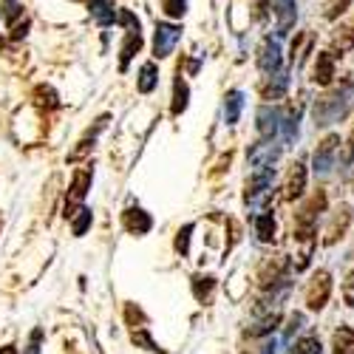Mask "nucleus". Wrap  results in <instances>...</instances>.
<instances>
[{
    "instance_id": "nucleus-1",
    "label": "nucleus",
    "mask_w": 354,
    "mask_h": 354,
    "mask_svg": "<svg viewBox=\"0 0 354 354\" xmlns=\"http://www.w3.org/2000/svg\"><path fill=\"white\" fill-rule=\"evenodd\" d=\"M354 105V85L351 82H343L335 91L323 94L315 100V108H312V116H315V125L317 128H326L332 122H340L343 116L348 113V108Z\"/></svg>"
},
{
    "instance_id": "nucleus-22",
    "label": "nucleus",
    "mask_w": 354,
    "mask_h": 354,
    "mask_svg": "<svg viewBox=\"0 0 354 354\" xmlns=\"http://www.w3.org/2000/svg\"><path fill=\"white\" fill-rule=\"evenodd\" d=\"M213 289H216V278L213 275H196L193 278V295L198 301H207Z\"/></svg>"
},
{
    "instance_id": "nucleus-24",
    "label": "nucleus",
    "mask_w": 354,
    "mask_h": 354,
    "mask_svg": "<svg viewBox=\"0 0 354 354\" xmlns=\"http://www.w3.org/2000/svg\"><path fill=\"white\" fill-rule=\"evenodd\" d=\"M91 221H94V213L88 210V207H80L77 216H74V221H71V232L80 239V235H85V230L91 227Z\"/></svg>"
},
{
    "instance_id": "nucleus-33",
    "label": "nucleus",
    "mask_w": 354,
    "mask_h": 354,
    "mask_svg": "<svg viewBox=\"0 0 354 354\" xmlns=\"http://www.w3.org/2000/svg\"><path fill=\"white\" fill-rule=\"evenodd\" d=\"M40 343H43V329H35V332H32V337H28L26 354H40Z\"/></svg>"
},
{
    "instance_id": "nucleus-16",
    "label": "nucleus",
    "mask_w": 354,
    "mask_h": 354,
    "mask_svg": "<svg viewBox=\"0 0 354 354\" xmlns=\"http://www.w3.org/2000/svg\"><path fill=\"white\" fill-rule=\"evenodd\" d=\"M156 82H159V68H156V63H145V66L139 68L136 88H139L142 94H151L153 88H156Z\"/></svg>"
},
{
    "instance_id": "nucleus-30",
    "label": "nucleus",
    "mask_w": 354,
    "mask_h": 354,
    "mask_svg": "<svg viewBox=\"0 0 354 354\" xmlns=\"http://www.w3.org/2000/svg\"><path fill=\"white\" fill-rule=\"evenodd\" d=\"M301 326H304V315H301V312H295V315L289 317V326H286V335H283V343H286V346L292 343V337H295V332H298Z\"/></svg>"
},
{
    "instance_id": "nucleus-26",
    "label": "nucleus",
    "mask_w": 354,
    "mask_h": 354,
    "mask_svg": "<svg viewBox=\"0 0 354 354\" xmlns=\"http://www.w3.org/2000/svg\"><path fill=\"white\" fill-rule=\"evenodd\" d=\"M162 9L167 17H185L187 15V0H162Z\"/></svg>"
},
{
    "instance_id": "nucleus-7",
    "label": "nucleus",
    "mask_w": 354,
    "mask_h": 354,
    "mask_svg": "<svg viewBox=\"0 0 354 354\" xmlns=\"http://www.w3.org/2000/svg\"><path fill=\"white\" fill-rule=\"evenodd\" d=\"M281 131V111L272 105L258 108V133L261 139H275V133Z\"/></svg>"
},
{
    "instance_id": "nucleus-35",
    "label": "nucleus",
    "mask_w": 354,
    "mask_h": 354,
    "mask_svg": "<svg viewBox=\"0 0 354 354\" xmlns=\"http://www.w3.org/2000/svg\"><path fill=\"white\" fill-rule=\"evenodd\" d=\"M250 354H275V340H267V343H261L255 351H250Z\"/></svg>"
},
{
    "instance_id": "nucleus-4",
    "label": "nucleus",
    "mask_w": 354,
    "mask_h": 354,
    "mask_svg": "<svg viewBox=\"0 0 354 354\" xmlns=\"http://www.w3.org/2000/svg\"><path fill=\"white\" fill-rule=\"evenodd\" d=\"M337 145H340V136H337V133H329L326 139H323V142L317 145V151H315V156H312V167H315V173L326 176V173L335 167Z\"/></svg>"
},
{
    "instance_id": "nucleus-3",
    "label": "nucleus",
    "mask_w": 354,
    "mask_h": 354,
    "mask_svg": "<svg viewBox=\"0 0 354 354\" xmlns=\"http://www.w3.org/2000/svg\"><path fill=\"white\" fill-rule=\"evenodd\" d=\"M329 295H332V275H329L326 270H320V272L309 281V286H306V306H309L312 312H320L323 306L329 304Z\"/></svg>"
},
{
    "instance_id": "nucleus-18",
    "label": "nucleus",
    "mask_w": 354,
    "mask_h": 354,
    "mask_svg": "<svg viewBox=\"0 0 354 354\" xmlns=\"http://www.w3.org/2000/svg\"><path fill=\"white\" fill-rule=\"evenodd\" d=\"M139 48H142V32H139V28H133V32H128L125 46H122V60H120V68H122V71H125L128 63L133 60V54H139Z\"/></svg>"
},
{
    "instance_id": "nucleus-10",
    "label": "nucleus",
    "mask_w": 354,
    "mask_h": 354,
    "mask_svg": "<svg viewBox=\"0 0 354 354\" xmlns=\"http://www.w3.org/2000/svg\"><path fill=\"white\" fill-rule=\"evenodd\" d=\"M304 187H306V167H304L301 162H295V165L289 167V176H286L283 196H286L289 201H295V198L304 196Z\"/></svg>"
},
{
    "instance_id": "nucleus-37",
    "label": "nucleus",
    "mask_w": 354,
    "mask_h": 354,
    "mask_svg": "<svg viewBox=\"0 0 354 354\" xmlns=\"http://www.w3.org/2000/svg\"><path fill=\"white\" fill-rule=\"evenodd\" d=\"M0 354H17V346H3V348H0Z\"/></svg>"
},
{
    "instance_id": "nucleus-27",
    "label": "nucleus",
    "mask_w": 354,
    "mask_h": 354,
    "mask_svg": "<svg viewBox=\"0 0 354 354\" xmlns=\"http://www.w3.org/2000/svg\"><path fill=\"white\" fill-rule=\"evenodd\" d=\"M131 340H133L136 346H145L147 351H153V354H162V348H159V346L153 343V337H151V335H147V332H145L142 326H139V329H136V332L131 335Z\"/></svg>"
},
{
    "instance_id": "nucleus-5",
    "label": "nucleus",
    "mask_w": 354,
    "mask_h": 354,
    "mask_svg": "<svg viewBox=\"0 0 354 354\" xmlns=\"http://www.w3.org/2000/svg\"><path fill=\"white\" fill-rule=\"evenodd\" d=\"M258 68L263 74H275L281 68V43L267 37L261 43V51H258Z\"/></svg>"
},
{
    "instance_id": "nucleus-32",
    "label": "nucleus",
    "mask_w": 354,
    "mask_h": 354,
    "mask_svg": "<svg viewBox=\"0 0 354 354\" xmlns=\"http://www.w3.org/2000/svg\"><path fill=\"white\" fill-rule=\"evenodd\" d=\"M343 301L348 304V306H354V270L346 275V281H343Z\"/></svg>"
},
{
    "instance_id": "nucleus-6",
    "label": "nucleus",
    "mask_w": 354,
    "mask_h": 354,
    "mask_svg": "<svg viewBox=\"0 0 354 354\" xmlns=\"http://www.w3.org/2000/svg\"><path fill=\"white\" fill-rule=\"evenodd\" d=\"M278 156H281V147L272 139H263L261 145H255L252 151H250V165L255 170H263V167H272Z\"/></svg>"
},
{
    "instance_id": "nucleus-13",
    "label": "nucleus",
    "mask_w": 354,
    "mask_h": 354,
    "mask_svg": "<svg viewBox=\"0 0 354 354\" xmlns=\"http://www.w3.org/2000/svg\"><path fill=\"white\" fill-rule=\"evenodd\" d=\"M312 80L317 85H329L335 80V57L329 51H323L317 54V60H315V68H312Z\"/></svg>"
},
{
    "instance_id": "nucleus-21",
    "label": "nucleus",
    "mask_w": 354,
    "mask_h": 354,
    "mask_svg": "<svg viewBox=\"0 0 354 354\" xmlns=\"http://www.w3.org/2000/svg\"><path fill=\"white\" fill-rule=\"evenodd\" d=\"M335 354H354V329L351 326H340L332 337Z\"/></svg>"
},
{
    "instance_id": "nucleus-12",
    "label": "nucleus",
    "mask_w": 354,
    "mask_h": 354,
    "mask_svg": "<svg viewBox=\"0 0 354 354\" xmlns=\"http://www.w3.org/2000/svg\"><path fill=\"white\" fill-rule=\"evenodd\" d=\"M88 12H91L97 26H102V28L113 26L116 17H120V12H116V6H113V0H91V3H88Z\"/></svg>"
},
{
    "instance_id": "nucleus-9",
    "label": "nucleus",
    "mask_w": 354,
    "mask_h": 354,
    "mask_svg": "<svg viewBox=\"0 0 354 354\" xmlns=\"http://www.w3.org/2000/svg\"><path fill=\"white\" fill-rule=\"evenodd\" d=\"M272 9L278 17V35H289V28L298 20V6L295 0H272Z\"/></svg>"
},
{
    "instance_id": "nucleus-23",
    "label": "nucleus",
    "mask_w": 354,
    "mask_h": 354,
    "mask_svg": "<svg viewBox=\"0 0 354 354\" xmlns=\"http://www.w3.org/2000/svg\"><path fill=\"white\" fill-rule=\"evenodd\" d=\"M335 48H340V51L354 48V23H346L335 32Z\"/></svg>"
},
{
    "instance_id": "nucleus-20",
    "label": "nucleus",
    "mask_w": 354,
    "mask_h": 354,
    "mask_svg": "<svg viewBox=\"0 0 354 354\" xmlns=\"http://www.w3.org/2000/svg\"><path fill=\"white\" fill-rule=\"evenodd\" d=\"M286 82H289V77H286V71H275V77H270V82L263 85V100H281L283 97V91H286Z\"/></svg>"
},
{
    "instance_id": "nucleus-2",
    "label": "nucleus",
    "mask_w": 354,
    "mask_h": 354,
    "mask_svg": "<svg viewBox=\"0 0 354 354\" xmlns=\"http://www.w3.org/2000/svg\"><path fill=\"white\" fill-rule=\"evenodd\" d=\"M179 40H182V26H176V23H156L153 57H156V60H165V57H170Z\"/></svg>"
},
{
    "instance_id": "nucleus-14",
    "label": "nucleus",
    "mask_w": 354,
    "mask_h": 354,
    "mask_svg": "<svg viewBox=\"0 0 354 354\" xmlns=\"http://www.w3.org/2000/svg\"><path fill=\"white\" fill-rule=\"evenodd\" d=\"M241 111H244V94L239 91V88H232V91H227V97H224V122L235 125Z\"/></svg>"
},
{
    "instance_id": "nucleus-25",
    "label": "nucleus",
    "mask_w": 354,
    "mask_h": 354,
    "mask_svg": "<svg viewBox=\"0 0 354 354\" xmlns=\"http://www.w3.org/2000/svg\"><path fill=\"white\" fill-rule=\"evenodd\" d=\"M292 354H323V348H320V340L317 337H304L301 343H295Z\"/></svg>"
},
{
    "instance_id": "nucleus-29",
    "label": "nucleus",
    "mask_w": 354,
    "mask_h": 354,
    "mask_svg": "<svg viewBox=\"0 0 354 354\" xmlns=\"http://www.w3.org/2000/svg\"><path fill=\"white\" fill-rule=\"evenodd\" d=\"M37 102L46 105V108H57V105H60V102H57L54 88H48V85H40V88H37Z\"/></svg>"
},
{
    "instance_id": "nucleus-15",
    "label": "nucleus",
    "mask_w": 354,
    "mask_h": 354,
    "mask_svg": "<svg viewBox=\"0 0 354 354\" xmlns=\"http://www.w3.org/2000/svg\"><path fill=\"white\" fill-rule=\"evenodd\" d=\"M351 224V210L348 207H340L337 210V216L332 218V224H329V230H326V244H335L340 235L346 232V227Z\"/></svg>"
},
{
    "instance_id": "nucleus-19",
    "label": "nucleus",
    "mask_w": 354,
    "mask_h": 354,
    "mask_svg": "<svg viewBox=\"0 0 354 354\" xmlns=\"http://www.w3.org/2000/svg\"><path fill=\"white\" fill-rule=\"evenodd\" d=\"M255 235H258V241H263V244H270L275 239V218H272V213L255 216Z\"/></svg>"
},
{
    "instance_id": "nucleus-8",
    "label": "nucleus",
    "mask_w": 354,
    "mask_h": 354,
    "mask_svg": "<svg viewBox=\"0 0 354 354\" xmlns=\"http://www.w3.org/2000/svg\"><path fill=\"white\" fill-rule=\"evenodd\" d=\"M88 187H91V170H77L74 173V182H71L68 201H66V216H71V210L88 196Z\"/></svg>"
},
{
    "instance_id": "nucleus-17",
    "label": "nucleus",
    "mask_w": 354,
    "mask_h": 354,
    "mask_svg": "<svg viewBox=\"0 0 354 354\" xmlns=\"http://www.w3.org/2000/svg\"><path fill=\"white\" fill-rule=\"evenodd\" d=\"M187 102H190V88H187V82L185 80H176V85H173V116H182L185 111H187Z\"/></svg>"
},
{
    "instance_id": "nucleus-36",
    "label": "nucleus",
    "mask_w": 354,
    "mask_h": 354,
    "mask_svg": "<svg viewBox=\"0 0 354 354\" xmlns=\"http://www.w3.org/2000/svg\"><path fill=\"white\" fill-rule=\"evenodd\" d=\"M26 28H28V20H23V26H17V28H15V32H12V37H15V40L26 37Z\"/></svg>"
},
{
    "instance_id": "nucleus-28",
    "label": "nucleus",
    "mask_w": 354,
    "mask_h": 354,
    "mask_svg": "<svg viewBox=\"0 0 354 354\" xmlns=\"http://www.w3.org/2000/svg\"><path fill=\"white\" fill-rule=\"evenodd\" d=\"M190 232H193V224H185V227L179 230V235H176V250H179L182 255L190 252Z\"/></svg>"
},
{
    "instance_id": "nucleus-31",
    "label": "nucleus",
    "mask_w": 354,
    "mask_h": 354,
    "mask_svg": "<svg viewBox=\"0 0 354 354\" xmlns=\"http://www.w3.org/2000/svg\"><path fill=\"white\" fill-rule=\"evenodd\" d=\"M348 3H351V0H329V3H326V17H329V20L340 17V15L348 9Z\"/></svg>"
},
{
    "instance_id": "nucleus-11",
    "label": "nucleus",
    "mask_w": 354,
    "mask_h": 354,
    "mask_svg": "<svg viewBox=\"0 0 354 354\" xmlns=\"http://www.w3.org/2000/svg\"><path fill=\"white\" fill-rule=\"evenodd\" d=\"M122 224H125V230H128L131 235H145V232H151L153 218L147 216L145 210H139V207H131V210L122 213Z\"/></svg>"
},
{
    "instance_id": "nucleus-34",
    "label": "nucleus",
    "mask_w": 354,
    "mask_h": 354,
    "mask_svg": "<svg viewBox=\"0 0 354 354\" xmlns=\"http://www.w3.org/2000/svg\"><path fill=\"white\" fill-rule=\"evenodd\" d=\"M343 162L348 165V162H354V128H351V133H348V142H346V153H343Z\"/></svg>"
}]
</instances>
